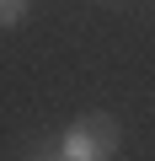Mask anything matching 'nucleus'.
<instances>
[{
	"label": "nucleus",
	"mask_w": 155,
	"mask_h": 161,
	"mask_svg": "<svg viewBox=\"0 0 155 161\" xmlns=\"http://www.w3.org/2000/svg\"><path fill=\"white\" fill-rule=\"evenodd\" d=\"M32 161H64V156H59V150H38Z\"/></svg>",
	"instance_id": "obj_3"
},
{
	"label": "nucleus",
	"mask_w": 155,
	"mask_h": 161,
	"mask_svg": "<svg viewBox=\"0 0 155 161\" xmlns=\"http://www.w3.org/2000/svg\"><path fill=\"white\" fill-rule=\"evenodd\" d=\"M27 6H32V0H0V27H16L27 16Z\"/></svg>",
	"instance_id": "obj_2"
},
{
	"label": "nucleus",
	"mask_w": 155,
	"mask_h": 161,
	"mask_svg": "<svg viewBox=\"0 0 155 161\" xmlns=\"http://www.w3.org/2000/svg\"><path fill=\"white\" fill-rule=\"evenodd\" d=\"M59 156L64 161H112L118 156V124L107 113H86V118H75L59 140Z\"/></svg>",
	"instance_id": "obj_1"
}]
</instances>
